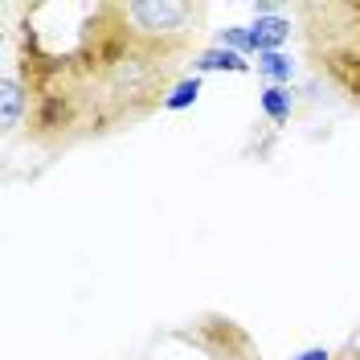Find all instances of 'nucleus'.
Instances as JSON below:
<instances>
[{"label":"nucleus","mask_w":360,"mask_h":360,"mask_svg":"<svg viewBox=\"0 0 360 360\" xmlns=\"http://www.w3.org/2000/svg\"><path fill=\"white\" fill-rule=\"evenodd\" d=\"M287 37H291V21L287 17H258V21L250 25V49L262 58V53H278L283 45H287Z\"/></svg>","instance_id":"2"},{"label":"nucleus","mask_w":360,"mask_h":360,"mask_svg":"<svg viewBox=\"0 0 360 360\" xmlns=\"http://www.w3.org/2000/svg\"><path fill=\"white\" fill-rule=\"evenodd\" d=\"M0 111H4V127L13 131L17 123H21V111H25V86L17 74H8L4 82H0Z\"/></svg>","instance_id":"4"},{"label":"nucleus","mask_w":360,"mask_h":360,"mask_svg":"<svg viewBox=\"0 0 360 360\" xmlns=\"http://www.w3.org/2000/svg\"><path fill=\"white\" fill-rule=\"evenodd\" d=\"M258 107H262V115H266L270 123H287L291 119V90L287 86H266L262 94H258Z\"/></svg>","instance_id":"6"},{"label":"nucleus","mask_w":360,"mask_h":360,"mask_svg":"<svg viewBox=\"0 0 360 360\" xmlns=\"http://www.w3.org/2000/svg\"><path fill=\"white\" fill-rule=\"evenodd\" d=\"M328 70H332V78H336L352 98H360V53H348V49H344V53H332V58H328Z\"/></svg>","instance_id":"3"},{"label":"nucleus","mask_w":360,"mask_h":360,"mask_svg":"<svg viewBox=\"0 0 360 360\" xmlns=\"http://www.w3.org/2000/svg\"><path fill=\"white\" fill-rule=\"evenodd\" d=\"M197 17V8L193 4H160V0H152V4H127V21H135V29L139 33H148V37H160V33H180L184 29V21H193Z\"/></svg>","instance_id":"1"},{"label":"nucleus","mask_w":360,"mask_h":360,"mask_svg":"<svg viewBox=\"0 0 360 360\" xmlns=\"http://www.w3.org/2000/svg\"><path fill=\"white\" fill-rule=\"evenodd\" d=\"M258 74L266 78L270 86H287L291 74H295V62L283 53V49H278V53H262V58H258Z\"/></svg>","instance_id":"7"},{"label":"nucleus","mask_w":360,"mask_h":360,"mask_svg":"<svg viewBox=\"0 0 360 360\" xmlns=\"http://www.w3.org/2000/svg\"><path fill=\"white\" fill-rule=\"evenodd\" d=\"M217 45H221V49H233V53H254V49H250V25L221 29V33H217Z\"/></svg>","instance_id":"9"},{"label":"nucleus","mask_w":360,"mask_h":360,"mask_svg":"<svg viewBox=\"0 0 360 360\" xmlns=\"http://www.w3.org/2000/svg\"><path fill=\"white\" fill-rule=\"evenodd\" d=\"M197 94H201V78H184V82H176V86L164 94V111H184V107H193Z\"/></svg>","instance_id":"8"},{"label":"nucleus","mask_w":360,"mask_h":360,"mask_svg":"<svg viewBox=\"0 0 360 360\" xmlns=\"http://www.w3.org/2000/svg\"><path fill=\"white\" fill-rule=\"evenodd\" d=\"M193 66H197V74H213V70H233V74H246L250 62H242V53H233V49L213 45V49H205Z\"/></svg>","instance_id":"5"},{"label":"nucleus","mask_w":360,"mask_h":360,"mask_svg":"<svg viewBox=\"0 0 360 360\" xmlns=\"http://www.w3.org/2000/svg\"><path fill=\"white\" fill-rule=\"evenodd\" d=\"M291 360H332V352H328V348H307V352H299V356H291Z\"/></svg>","instance_id":"10"}]
</instances>
